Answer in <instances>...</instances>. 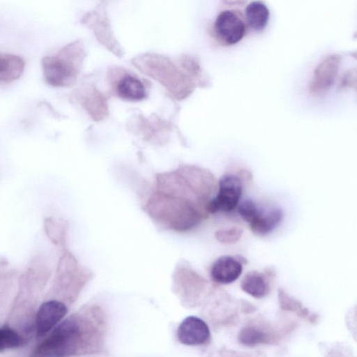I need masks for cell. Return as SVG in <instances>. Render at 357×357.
<instances>
[{
    "instance_id": "obj_13",
    "label": "cell",
    "mask_w": 357,
    "mask_h": 357,
    "mask_svg": "<svg viewBox=\"0 0 357 357\" xmlns=\"http://www.w3.org/2000/svg\"><path fill=\"white\" fill-rule=\"evenodd\" d=\"M81 100L82 105L94 120H102L107 115L106 100L98 89H84Z\"/></svg>"
},
{
    "instance_id": "obj_18",
    "label": "cell",
    "mask_w": 357,
    "mask_h": 357,
    "mask_svg": "<svg viewBox=\"0 0 357 357\" xmlns=\"http://www.w3.org/2000/svg\"><path fill=\"white\" fill-rule=\"evenodd\" d=\"M22 343V340L15 331L8 327L0 328V351L17 347Z\"/></svg>"
},
{
    "instance_id": "obj_4",
    "label": "cell",
    "mask_w": 357,
    "mask_h": 357,
    "mask_svg": "<svg viewBox=\"0 0 357 357\" xmlns=\"http://www.w3.org/2000/svg\"><path fill=\"white\" fill-rule=\"evenodd\" d=\"M42 68L45 82L55 87L69 86L76 80L78 68L67 50L43 59Z\"/></svg>"
},
{
    "instance_id": "obj_12",
    "label": "cell",
    "mask_w": 357,
    "mask_h": 357,
    "mask_svg": "<svg viewBox=\"0 0 357 357\" xmlns=\"http://www.w3.org/2000/svg\"><path fill=\"white\" fill-rule=\"evenodd\" d=\"M238 340L241 344L251 347L259 344H273L276 337L264 326L251 324L241 330Z\"/></svg>"
},
{
    "instance_id": "obj_14",
    "label": "cell",
    "mask_w": 357,
    "mask_h": 357,
    "mask_svg": "<svg viewBox=\"0 0 357 357\" xmlns=\"http://www.w3.org/2000/svg\"><path fill=\"white\" fill-rule=\"evenodd\" d=\"M24 61L20 56L0 53V84L12 82L21 77Z\"/></svg>"
},
{
    "instance_id": "obj_7",
    "label": "cell",
    "mask_w": 357,
    "mask_h": 357,
    "mask_svg": "<svg viewBox=\"0 0 357 357\" xmlns=\"http://www.w3.org/2000/svg\"><path fill=\"white\" fill-rule=\"evenodd\" d=\"M180 342L185 345H201L210 338V330L202 319L190 316L183 320L177 331Z\"/></svg>"
},
{
    "instance_id": "obj_10",
    "label": "cell",
    "mask_w": 357,
    "mask_h": 357,
    "mask_svg": "<svg viewBox=\"0 0 357 357\" xmlns=\"http://www.w3.org/2000/svg\"><path fill=\"white\" fill-rule=\"evenodd\" d=\"M242 271L241 261L231 256H222L213 264L211 276L215 282L229 284L236 280Z\"/></svg>"
},
{
    "instance_id": "obj_16",
    "label": "cell",
    "mask_w": 357,
    "mask_h": 357,
    "mask_svg": "<svg viewBox=\"0 0 357 357\" xmlns=\"http://www.w3.org/2000/svg\"><path fill=\"white\" fill-rule=\"evenodd\" d=\"M245 14L249 26L255 31H261L266 27L269 10L264 3L259 1L251 2L246 7Z\"/></svg>"
},
{
    "instance_id": "obj_9",
    "label": "cell",
    "mask_w": 357,
    "mask_h": 357,
    "mask_svg": "<svg viewBox=\"0 0 357 357\" xmlns=\"http://www.w3.org/2000/svg\"><path fill=\"white\" fill-rule=\"evenodd\" d=\"M112 89L116 96L127 101H141L147 97V91L142 80L130 74H125L115 80Z\"/></svg>"
},
{
    "instance_id": "obj_19",
    "label": "cell",
    "mask_w": 357,
    "mask_h": 357,
    "mask_svg": "<svg viewBox=\"0 0 357 357\" xmlns=\"http://www.w3.org/2000/svg\"><path fill=\"white\" fill-rule=\"evenodd\" d=\"M243 234L241 228H231L219 230L215 233L216 238L223 243H233L238 241Z\"/></svg>"
},
{
    "instance_id": "obj_15",
    "label": "cell",
    "mask_w": 357,
    "mask_h": 357,
    "mask_svg": "<svg viewBox=\"0 0 357 357\" xmlns=\"http://www.w3.org/2000/svg\"><path fill=\"white\" fill-rule=\"evenodd\" d=\"M241 287L244 292L256 298L264 297L268 291L266 276L256 271L246 273L241 281Z\"/></svg>"
},
{
    "instance_id": "obj_11",
    "label": "cell",
    "mask_w": 357,
    "mask_h": 357,
    "mask_svg": "<svg viewBox=\"0 0 357 357\" xmlns=\"http://www.w3.org/2000/svg\"><path fill=\"white\" fill-rule=\"evenodd\" d=\"M282 217L283 212L278 207H271L268 209L261 208L256 218L249 224V226L255 234L266 235L280 225Z\"/></svg>"
},
{
    "instance_id": "obj_8",
    "label": "cell",
    "mask_w": 357,
    "mask_h": 357,
    "mask_svg": "<svg viewBox=\"0 0 357 357\" xmlns=\"http://www.w3.org/2000/svg\"><path fill=\"white\" fill-rule=\"evenodd\" d=\"M66 305L58 301H49L39 307L36 319L37 334L43 336L50 332L66 315Z\"/></svg>"
},
{
    "instance_id": "obj_3",
    "label": "cell",
    "mask_w": 357,
    "mask_h": 357,
    "mask_svg": "<svg viewBox=\"0 0 357 357\" xmlns=\"http://www.w3.org/2000/svg\"><path fill=\"white\" fill-rule=\"evenodd\" d=\"M82 336L80 326L74 319L59 324L36 348V356H65L76 350Z\"/></svg>"
},
{
    "instance_id": "obj_6",
    "label": "cell",
    "mask_w": 357,
    "mask_h": 357,
    "mask_svg": "<svg viewBox=\"0 0 357 357\" xmlns=\"http://www.w3.org/2000/svg\"><path fill=\"white\" fill-rule=\"evenodd\" d=\"M340 61L331 57L323 61L315 70L309 86L310 93L317 97L324 96L337 82Z\"/></svg>"
},
{
    "instance_id": "obj_1",
    "label": "cell",
    "mask_w": 357,
    "mask_h": 357,
    "mask_svg": "<svg viewBox=\"0 0 357 357\" xmlns=\"http://www.w3.org/2000/svg\"><path fill=\"white\" fill-rule=\"evenodd\" d=\"M206 202L193 197L155 189L147 203V210L159 221L186 229L199 221L202 208L206 210Z\"/></svg>"
},
{
    "instance_id": "obj_17",
    "label": "cell",
    "mask_w": 357,
    "mask_h": 357,
    "mask_svg": "<svg viewBox=\"0 0 357 357\" xmlns=\"http://www.w3.org/2000/svg\"><path fill=\"white\" fill-rule=\"evenodd\" d=\"M278 298L282 310L294 312L301 318L307 319L312 323L315 322L317 317L311 314L299 301L289 295L284 289L281 288L278 289Z\"/></svg>"
},
{
    "instance_id": "obj_5",
    "label": "cell",
    "mask_w": 357,
    "mask_h": 357,
    "mask_svg": "<svg viewBox=\"0 0 357 357\" xmlns=\"http://www.w3.org/2000/svg\"><path fill=\"white\" fill-rule=\"evenodd\" d=\"M245 24L239 14L234 10L221 12L214 23L217 38L226 45H234L243 38Z\"/></svg>"
},
{
    "instance_id": "obj_2",
    "label": "cell",
    "mask_w": 357,
    "mask_h": 357,
    "mask_svg": "<svg viewBox=\"0 0 357 357\" xmlns=\"http://www.w3.org/2000/svg\"><path fill=\"white\" fill-rule=\"evenodd\" d=\"M252 181V172L245 167H237L225 173L218 181L215 196L206 206L211 213H229L237 208L245 187Z\"/></svg>"
}]
</instances>
